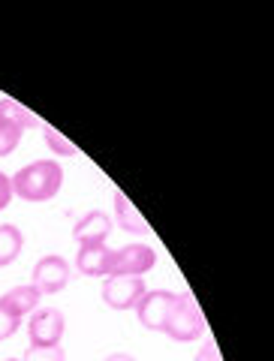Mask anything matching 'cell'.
I'll return each mask as SVG.
<instances>
[{
  "instance_id": "1",
  "label": "cell",
  "mask_w": 274,
  "mask_h": 361,
  "mask_svg": "<svg viewBox=\"0 0 274 361\" xmlns=\"http://www.w3.org/2000/svg\"><path fill=\"white\" fill-rule=\"evenodd\" d=\"M13 196L25 202H49L64 187V169L58 160H33L9 178Z\"/></svg>"
},
{
  "instance_id": "2",
  "label": "cell",
  "mask_w": 274,
  "mask_h": 361,
  "mask_svg": "<svg viewBox=\"0 0 274 361\" xmlns=\"http://www.w3.org/2000/svg\"><path fill=\"white\" fill-rule=\"evenodd\" d=\"M163 334L169 337V341H175V343H193V341H199V337L205 334L202 310L190 295H175L172 310H169V316H166Z\"/></svg>"
},
{
  "instance_id": "3",
  "label": "cell",
  "mask_w": 274,
  "mask_h": 361,
  "mask_svg": "<svg viewBox=\"0 0 274 361\" xmlns=\"http://www.w3.org/2000/svg\"><path fill=\"white\" fill-rule=\"evenodd\" d=\"M30 127H40V121L30 111L16 103V99H0V157H9L18 145L21 135Z\"/></svg>"
},
{
  "instance_id": "4",
  "label": "cell",
  "mask_w": 274,
  "mask_h": 361,
  "mask_svg": "<svg viewBox=\"0 0 274 361\" xmlns=\"http://www.w3.org/2000/svg\"><path fill=\"white\" fill-rule=\"evenodd\" d=\"M66 331V316L58 307H37L28 316L30 346H61Z\"/></svg>"
},
{
  "instance_id": "5",
  "label": "cell",
  "mask_w": 274,
  "mask_h": 361,
  "mask_svg": "<svg viewBox=\"0 0 274 361\" xmlns=\"http://www.w3.org/2000/svg\"><path fill=\"white\" fill-rule=\"evenodd\" d=\"M30 286L40 292V295H58L61 289H66V283L73 280V268L64 256H42L37 265H33V274H30Z\"/></svg>"
},
{
  "instance_id": "6",
  "label": "cell",
  "mask_w": 274,
  "mask_h": 361,
  "mask_svg": "<svg viewBox=\"0 0 274 361\" xmlns=\"http://www.w3.org/2000/svg\"><path fill=\"white\" fill-rule=\"evenodd\" d=\"M148 292L145 277H118L109 274L102 280V304L112 310H136L139 298Z\"/></svg>"
},
{
  "instance_id": "7",
  "label": "cell",
  "mask_w": 274,
  "mask_h": 361,
  "mask_svg": "<svg viewBox=\"0 0 274 361\" xmlns=\"http://www.w3.org/2000/svg\"><path fill=\"white\" fill-rule=\"evenodd\" d=\"M157 253L148 244H124L118 250H112V265L109 274L118 277H142L154 268Z\"/></svg>"
},
{
  "instance_id": "8",
  "label": "cell",
  "mask_w": 274,
  "mask_h": 361,
  "mask_svg": "<svg viewBox=\"0 0 274 361\" xmlns=\"http://www.w3.org/2000/svg\"><path fill=\"white\" fill-rule=\"evenodd\" d=\"M175 295L178 292H169V289H148L145 295L139 298V304H136V316H139L142 329L163 331L166 316H169V310H172V304H175Z\"/></svg>"
},
{
  "instance_id": "9",
  "label": "cell",
  "mask_w": 274,
  "mask_h": 361,
  "mask_svg": "<svg viewBox=\"0 0 274 361\" xmlns=\"http://www.w3.org/2000/svg\"><path fill=\"white\" fill-rule=\"evenodd\" d=\"M76 241L78 247H88V244H106V238L112 235V217L106 211H88L82 220L76 223Z\"/></svg>"
},
{
  "instance_id": "10",
  "label": "cell",
  "mask_w": 274,
  "mask_h": 361,
  "mask_svg": "<svg viewBox=\"0 0 274 361\" xmlns=\"http://www.w3.org/2000/svg\"><path fill=\"white\" fill-rule=\"evenodd\" d=\"M109 265H112V247H106V244L78 247L76 268L82 277H109Z\"/></svg>"
},
{
  "instance_id": "11",
  "label": "cell",
  "mask_w": 274,
  "mask_h": 361,
  "mask_svg": "<svg viewBox=\"0 0 274 361\" xmlns=\"http://www.w3.org/2000/svg\"><path fill=\"white\" fill-rule=\"evenodd\" d=\"M40 292L33 289L30 283L28 286H16L0 295V310H6L9 316H16V319H25V316H30L33 310L40 307Z\"/></svg>"
},
{
  "instance_id": "12",
  "label": "cell",
  "mask_w": 274,
  "mask_h": 361,
  "mask_svg": "<svg viewBox=\"0 0 274 361\" xmlns=\"http://www.w3.org/2000/svg\"><path fill=\"white\" fill-rule=\"evenodd\" d=\"M115 223H118V229H124L127 235H136V238L151 232L148 220L139 214V208H136L133 202L127 199V193H124V190H115Z\"/></svg>"
},
{
  "instance_id": "13",
  "label": "cell",
  "mask_w": 274,
  "mask_h": 361,
  "mask_svg": "<svg viewBox=\"0 0 274 361\" xmlns=\"http://www.w3.org/2000/svg\"><path fill=\"white\" fill-rule=\"evenodd\" d=\"M21 247H25V235L16 223H0V268L13 265L21 256Z\"/></svg>"
},
{
  "instance_id": "14",
  "label": "cell",
  "mask_w": 274,
  "mask_h": 361,
  "mask_svg": "<svg viewBox=\"0 0 274 361\" xmlns=\"http://www.w3.org/2000/svg\"><path fill=\"white\" fill-rule=\"evenodd\" d=\"M42 135H45V145H49V151L54 157H76L78 148L70 142V139H64V135L54 130V127H42Z\"/></svg>"
},
{
  "instance_id": "15",
  "label": "cell",
  "mask_w": 274,
  "mask_h": 361,
  "mask_svg": "<svg viewBox=\"0 0 274 361\" xmlns=\"http://www.w3.org/2000/svg\"><path fill=\"white\" fill-rule=\"evenodd\" d=\"M25 361H66L64 346H30Z\"/></svg>"
},
{
  "instance_id": "16",
  "label": "cell",
  "mask_w": 274,
  "mask_h": 361,
  "mask_svg": "<svg viewBox=\"0 0 274 361\" xmlns=\"http://www.w3.org/2000/svg\"><path fill=\"white\" fill-rule=\"evenodd\" d=\"M21 319H16V316H9L6 310H0V341H6V337H13L18 331Z\"/></svg>"
},
{
  "instance_id": "17",
  "label": "cell",
  "mask_w": 274,
  "mask_h": 361,
  "mask_svg": "<svg viewBox=\"0 0 274 361\" xmlns=\"http://www.w3.org/2000/svg\"><path fill=\"white\" fill-rule=\"evenodd\" d=\"M9 202H13V184H9V175L0 172V211H4Z\"/></svg>"
},
{
  "instance_id": "18",
  "label": "cell",
  "mask_w": 274,
  "mask_h": 361,
  "mask_svg": "<svg viewBox=\"0 0 274 361\" xmlns=\"http://www.w3.org/2000/svg\"><path fill=\"white\" fill-rule=\"evenodd\" d=\"M196 361H223V358H220V349H217V343H214V341L205 343L199 353H196Z\"/></svg>"
},
{
  "instance_id": "19",
  "label": "cell",
  "mask_w": 274,
  "mask_h": 361,
  "mask_svg": "<svg viewBox=\"0 0 274 361\" xmlns=\"http://www.w3.org/2000/svg\"><path fill=\"white\" fill-rule=\"evenodd\" d=\"M102 361H136L130 353H112V355H106Z\"/></svg>"
}]
</instances>
